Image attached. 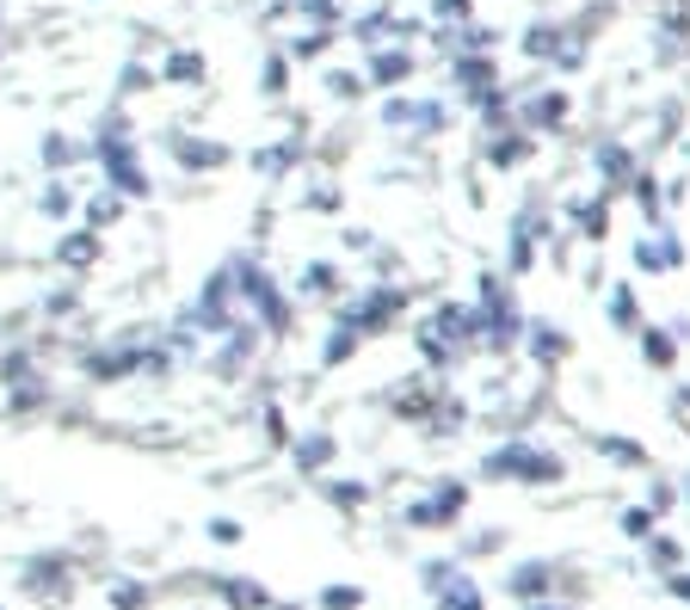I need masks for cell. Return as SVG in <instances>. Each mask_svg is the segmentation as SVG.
Here are the masks:
<instances>
[{
    "label": "cell",
    "instance_id": "1",
    "mask_svg": "<svg viewBox=\"0 0 690 610\" xmlns=\"http://www.w3.org/2000/svg\"><path fill=\"white\" fill-rule=\"evenodd\" d=\"M568 475V463H561L549 444H531V439H505L493 444L487 456H481V481H518V488H549V481Z\"/></svg>",
    "mask_w": 690,
    "mask_h": 610
},
{
    "label": "cell",
    "instance_id": "2",
    "mask_svg": "<svg viewBox=\"0 0 690 610\" xmlns=\"http://www.w3.org/2000/svg\"><path fill=\"white\" fill-rule=\"evenodd\" d=\"M401 308H407V291H395V284H376V291L352 296V303H339V327H352L364 340V333H388L401 321Z\"/></svg>",
    "mask_w": 690,
    "mask_h": 610
},
{
    "label": "cell",
    "instance_id": "3",
    "mask_svg": "<svg viewBox=\"0 0 690 610\" xmlns=\"http://www.w3.org/2000/svg\"><path fill=\"white\" fill-rule=\"evenodd\" d=\"M186 321H191L198 333H210V340H223L228 327H240V296H235V278H228V266L210 272V284L198 291V303H191Z\"/></svg>",
    "mask_w": 690,
    "mask_h": 610
},
{
    "label": "cell",
    "instance_id": "4",
    "mask_svg": "<svg viewBox=\"0 0 690 610\" xmlns=\"http://www.w3.org/2000/svg\"><path fill=\"white\" fill-rule=\"evenodd\" d=\"M463 512H469V481H438L420 505L401 512V524H407V531H444V524H456Z\"/></svg>",
    "mask_w": 690,
    "mask_h": 610
},
{
    "label": "cell",
    "instance_id": "5",
    "mask_svg": "<svg viewBox=\"0 0 690 610\" xmlns=\"http://www.w3.org/2000/svg\"><path fill=\"white\" fill-rule=\"evenodd\" d=\"M253 352H259V321H240V327L223 333V352H216V371L223 376H240L253 364Z\"/></svg>",
    "mask_w": 690,
    "mask_h": 610
},
{
    "label": "cell",
    "instance_id": "6",
    "mask_svg": "<svg viewBox=\"0 0 690 610\" xmlns=\"http://www.w3.org/2000/svg\"><path fill=\"white\" fill-rule=\"evenodd\" d=\"M333 451H339V444H333L327 425H315V432H290V463L308 469V475H321V469L333 463Z\"/></svg>",
    "mask_w": 690,
    "mask_h": 610
},
{
    "label": "cell",
    "instance_id": "7",
    "mask_svg": "<svg viewBox=\"0 0 690 610\" xmlns=\"http://www.w3.org/2000/svg\"><path fill=\"white\" fill-rule=\"evenodd\" d=\"M549 586H555V568H549V561H518V568L505 573V592H512L518 604H536V598H549Z\"/></svg>",
    "mask_w": 690,
    "mask_h": 610
},
{
    "label": "cell",
    "instance_id": "8",
    "mask_svg": "<svg viewBox=\"0 0 690 610\" xmlns=\"http://www.w3.org/2000/svg\"><path fill=\"white\" fill-rule=\"evenodd\" d=\"M635 272H648V278H666V272H678V240H672V235L635 240Z\"/></svg>",
    "mask_w": 690,
    "mask_h": 610
},
{
    "label": "cell",
    "instance_id": "9",
    "mask_svg": "<svg viewBox=\"0 0 690 610\" xmlns=\"http://www.w3.org/2000/svg\"><path fill=\"white\" fill-rule=\"evenodd\" d=\"M592 451H598V456H611V469H648V463H653V456L641 451L635 439H617V432H598Z\"/></svg>",
    "mask_w": 690,
    "mask_h": 610
},
{
    "label": "cell",
    "instance_id": "10",
    "mask_svg": "<svg viewBox=\"0 0 690 610\" xmlns=\"http://www.w3.org/2000/svg\"><path fill=\"white\" fill-rule=\"evenodd\" d=\"M524 340H531V352H536L543 364H561V358L573 352V345H568V333H561V327H549V321H524Z\"/></svg>",
    "mask_w": 690,
    "mask_h": 610
},
{
    "label": "cell",
    "instance_id": "11",
    "mask_svg": "<svg viewBox=\"0 0 690 610\" xmlns=\"http://www.w3.org/2000/svg\"><path fill=\"white\" fill-rule=\"evenodd\" d=\"M223 604L228 610H272V592L259 580H223Z\"/></svg>",
    "mask_w": 690,
    "mask_h": 610
},
{
    "label": "cell",
    "instance_id": "12",
    "mask_svg": "<svg viewBox=\"0 0 690 610\" xmlns=\"http://www.w3.org/2000/svg\"><path fill=\"white\" fill-rule=\"evenodd\" d=\"M438 610H487V592H481L469 573H456V580L438 592Z\"/></svg>",
    "mask_w": 690,
    "mask_h": 610
},
{
    "label": "cell",
    "instance_id": "13",
    "mask_svg": "<svg viewBox=\"0 0 690 610\" xmlns=\"http://www.w3.org/2000/svg\"><path fill=\"white\" fill-rule=\"evenodd\" d=\"M635 340H641V352H648V364H653V371H672V364H678V340H672V333L641 327Z\"/></svg>",
    "mask_w": 690,
    "mask_h": 610
},
{
    "label": "cell",
    "instance_id": "14",
    "mask_svg": "<svg viewBox=\"0 0 690 610\" xmlns=\"http://www.w3.org/2000/svg\"><path fill=\"white\" fill-rule=\"evenodd\" d=\"M56 259H62L68 272H93V259H99V240H93V235H68L62 247H56Z\"/></svg>",
    "mask_w": 690,
    "mask_h": 610
},
{
    "label": "cell",
    "instance_id": "15",
    "mask_svg": "<svg viewBox=\"0 0 690 610\" xmlns=\"http://www.w3.org/2000/svg\"><path fill=\"white\" fill-rule=\"evenodd\" d=\"M352 352H358V333H352V327H339V321H333L327 345H321V364H327V371H339V364L352 358Z\"/></svg>",
    "mask_w": 690,
    "mask_h": 610
},
{
    "label": "cell",
    "instance_id": "16",
    "mask_svg": "<svg viewBox=\"0 0 690 610\" xmlns=\"http://www.w3.org/2000/svg\"><path fill=\"white\" fill-rule=\"evenodd\" d=\"M296 291L303 296H327V291H339V266H327V259H315V266L296 278Z\"/></svg>",
    "mask_w": 690,
    "mask_h": 610
},
{
    "label": "cell",
    "instance_id": "17",
    "mask_svg": "<svg viewBox=\"0 0 690 610\" xmlns=\"http://www.w3.org/2000/svg\"><path fill=\"white\" fill-rule=\"evenodd\" d=\"M611 321L623 333H641V315H635V291H629V284H617L611 291Z\"/></svg>",
    "mask_w": 690,
    "mask_h": 610
},
{
    "label": "cell",
    "instance_id": "18",
    "mask_svg": "<svg viewBox=\"0 0 690 610\" xmlns=\"http://www.w3.org/2000/svg\"><path fill=\"white\" fill-rule=\"evenodd\" d=\"M617 524H623V537H641V543H648V537H653V505H623Z\"/></svg>",
    "mask_w": 690,
    "mask_h": 610
},
{
    "label": "cell",
    "instance_id": "19",
    "mask_svg": "<svg viewBox=\"0 0 690 610\" xmlns=\"http://www.w3.org/2000/svg\"><path fill=\"white\" fill-rule=\"evenodd\" d=\"M648 555H653V568H660V573H678V568H684V543H672V537H653Z\"/></svg>",
    "mask_w": 690,
    "mask_h": 610
},
{
    "label": "cell",
    "instance_id": "20",
    "mask_svg": "<svg viewBox=\"0 0 690 610\" xmlns=\"http://www.w3.org/2000/svg\"><path fill=\"white\" fill-rule=\"evenodd\" d=\"M327 500L333 505H371V488H364V481H327Z\"/></svg>",
    "mask_w": 690,
    "mask_h": 610
},
{
    "label": "cell",
    "instance_id": "21",
    "mask_svg": "<svg viewBox=\"0 0 690 610\" xmlns=\"http://www.w3.org/2000/svg\"><path fill=\"white\" fill-rule=\"evenodd\" d=\"M364 604V586H327L321 592V610H358Z\"/></svg>",
    "mask_w": 690,
    "mask_h": 610
},
{
    "label": "cell",
    "instance_id": "22",
    "mask_svg": "<svg viewBox=\"0 0 690 610\" xmlns=\"http://www.w3.org/2000/svg\"><path fill=\"white\" fill-rule=\"evenodd\" d=\"M111 223H118V198H93V204H87V228H93V235H99V228H111Z\"/></svg>",
    "mask_w": 690,
    "mask_h": 610
},
{
    "label": "cell",
    "instance_id": "23",
    "mask_svg": "<svg viewBox=\"0 0 690 610\" xmlns=\"http://www.w3.org/2000/svg\"><path fill=\"white\" fill-rule=\"evenodd\" d=\"M111 604H118V610H142L148 592H142V586H111Z\"/></svg>",
    "mask_w": 690,
    "mask_h": 610
},
{
    "label": "cell",
    "instance_id": "24",
    "mask_svg": "<svg viewBox=\"0 0 690 610\" xmlns=\"http://www.w3.org/2000/svg\"><path fill=\"white\" fill-rule=\"evenodd\" d=\"M266 439L272 444H290V420H284V407H266Z\"/></svg>",
    "mask_w": 690,
    "mask_h": 610
},
{
    "label": "cell",
    "instance_id": "25",
    "mask_svg": "<svg viewBox=\"0 0 690 610\" xmlns=\"http://www.w3.org/2000/svg\"><path fill=\"white\" fill-rule=\"evenodd\" d=\"M210 537H216V543H240V524H235V518H216Z\"/></svg>",
    "mask_w": 690,
    "mask_h": 610
},
{
    "label": "cell",
    "instance_id": "26",
    "mask_svg": "<svg viewBox=\"0 0 690 610\" xmlns=\"http://www.w3.org/2000/svg\"><path fill=\"white\" fill-rule=\"evenodd\" d=\"M672 598H684V604H690V573H672Z\"/></svg>",
    "mask_w": 690,
    "mask_h": 610
},
{
    "label": "cell",
    "instance_id": "27",
    "mask_svg": "<svg viewBox=\"0 0 690 610\" xmlns=\"http://www.w3.org/2000/svg\"><path fill=\"white\" fill-rule=\"evenodd\" d=\"M524 610H573V604H555V598H536V604H524Z\"/></svg>",
    "mask_w": 690,
    "mask_h": 610
},
{
    "label": "cell",
    "instance_id": "28",
    "mask_svg": "<svg viewBox=\"0 0 690 610\" xmlns=\"http://www.w3.org/2000/svg\"><path fill=\"white\" fill-rule=\"evenodd\" d=\"M272 610H296V604H272Z\"/></svg>",
    "mask_w": 690,
    "mask_h": 610
},
{
    "label": "cell",
    "instance_id": "29",
    "mask_svg": "<svg viewBox=\"0 0 690 610\" xmlns=\"http://www.w3.org/2000/svg\"><path fill=\"white\" fill-rule=\"evenodd\" d=\"M684 493H690V475H684Z\"/></svg>",
    "mask_w": 690,
    "mask_h": 610
}]
</instances>
